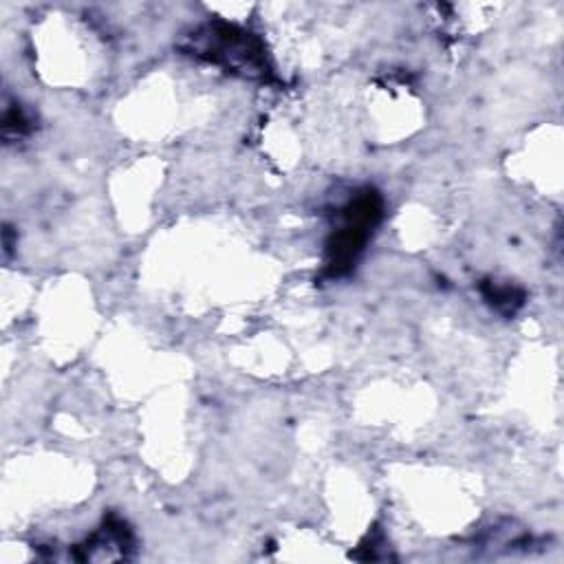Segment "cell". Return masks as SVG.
Masks as SVG:
<instances>
[{"label": "cell", "mask_w": 564, "mask_h": 564, "mask_svg": "<svg viewBox=\"0 0 564 564\" xmlns=\"http://www.w3.org/2000/svg\"><path fill=\"white\" fill-rule=\"evenodd\" d=\"M379 198L375 192H364L355 203L348 205L344 225L339 231L333 236L330 242V260L328 267L333 273H341L352 264L357 253L361 251L368 229L375 225L379 218Z\"/></svg>", "instance_id": "cell-1"}]
</instances>
